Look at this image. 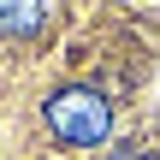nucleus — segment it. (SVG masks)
<instances>
[{
    "label": "nucleus",
    "mask_w": 160,
    "mask_h": 160,
    "mask_svg": "<svg viewBox=\"0 0 160 160\" xmlns=\"http://www.w3.org/2000/svg\"><path fill=\"white\" fill-rule=\"evenodd\" d=\"M42 113H48L53 137L71 142V148H95V142H107V131H113V101H107L101 89H89V83L53 89Z\"/></svg>",
    "instance_id": "nucleus-1"
},
{
    "label": "nucleus",
    "mask_w": 160,
    "mask_h": 160,
    "mask_svg": "<svg viewBox=\"0 0 160 160\" xmlns=\"http://www.w3.org/2000/svg\"><path fill=\"white\" fill-rule=\"evenodd\" d=\"M42 30H48V6H24V0L0 6V36H42Z\"/></svg>",
    "instance_id": "nucleus-2"
},
{
    "label": "nucleus",
    "mask_w": 160,
    "mask_h": 160,
    "mask_svg": "<svg viewBox=\"0 0 160 160\" xmlns=\"http://www.w3.org/2000/svg\"><path fill=\"white\" fill-rule=\"evenodd\" d=\"M107 160H148L142 148H119V154H107Z\"/></svg>",
    "instance_id": "nucleus-3"
}]
</instances>
